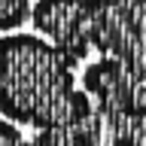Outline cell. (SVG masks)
<instances>
[{"label":"cell","instance_id":"7","mask_svg":"<svg viewBox=\"0 0 146 146\" xmlns=\"http://www.w3.org/2000/svg\"><path fill=\"white\" fill-rule=\"evenodd\" d=\"M0 146H27L25 134H21V128L12 125L9 119L0 116Z\"/></svg>","mask_w":146,"mask_h":146},{"label":"cell","instance_id":"5","mask_svg":"<svg viewBox=\"0 0 146 146\" xmlns=\"http://www.w3.org/2000/svg\"><path fill=\"white\" fill-rule=\"evenodd\" d=\"M27 146H98V137L88 128H49V131H36Z\"/></svg>","mask_w":146,"mask_h":146},{"label":"cell","instance_id":"2","mask_svg":"<svg viewBox=\"0 0 146 146\" xmlns=\"http://www.w3.org/2000/svg\"><path fill=\"white\" fill-rule=\"evenodd\" d=\"M91 49L146 79V0H91Z\"/></svg>","mask_w":146,"mask_h":146},{"label":"cell","instance_id":"4","mask_svg":"<svg viewBox=\"0 0 146 146\" xmlns=\"http://www.w3.org/2000/svg\"><path fill=\"white\" fill-rule=\"evenodd\" d=\"M31 25L73 61L91 52V0H36L31 6Z\"/></svg>","mask_w":146,"mask_h":146},{"label":"cell","instance_id":"8","mask_svg":"<svg viewBox=\"0 0 146 146\" xmlns=\"http://www.w3.org/2000/svg\"><path fill=\"white\" fill-rule=\"evenodd\" d=\"M113 146H143V143H140V140H137V137H116V140H113Z\"/></svg>","mask_w":146,"mask_h":146},{"label":"cell","instance_id":"6","mask_svg":"<svg viewBox=\"0 0 146 146\" xmlns=\"http://www.w3.org/2000/svg\"><path fill=\"white\" fill-rule=\"evenodd\" d=\"M31 0H0V31L15 34L25 21H31Z\"/></svg>","mask_w":146,"mask_h":146},{"label":"cell","instance_id":"1","mask_svg":"<svg viewBox=\"0 0 146 146\" xmlns=\"http://www.w3.org/2000/svg\"><path fill=\"white\" fill-rule=\"evenodd\" d=\"M76 64L40 34L0 36V116L36 131L88 128L94 104L76 88Z\"/></svg>","mask_w":146,"mask_h":146},{"label":"cell","instance_id":"3","mask_svg":"<svg viewBox=\"0 0 146 146\" xmlns=\"http://www.w3.org/2000/svg\"><path fill=\"white\" fill-rule=\"evenodd\" d=\"M82 91L91 98L100 116L146 119V79L125 70L116 58L91 61L82 70Z\"/></svg>","mask_w":146,"mask_h":146}]
</instances>
